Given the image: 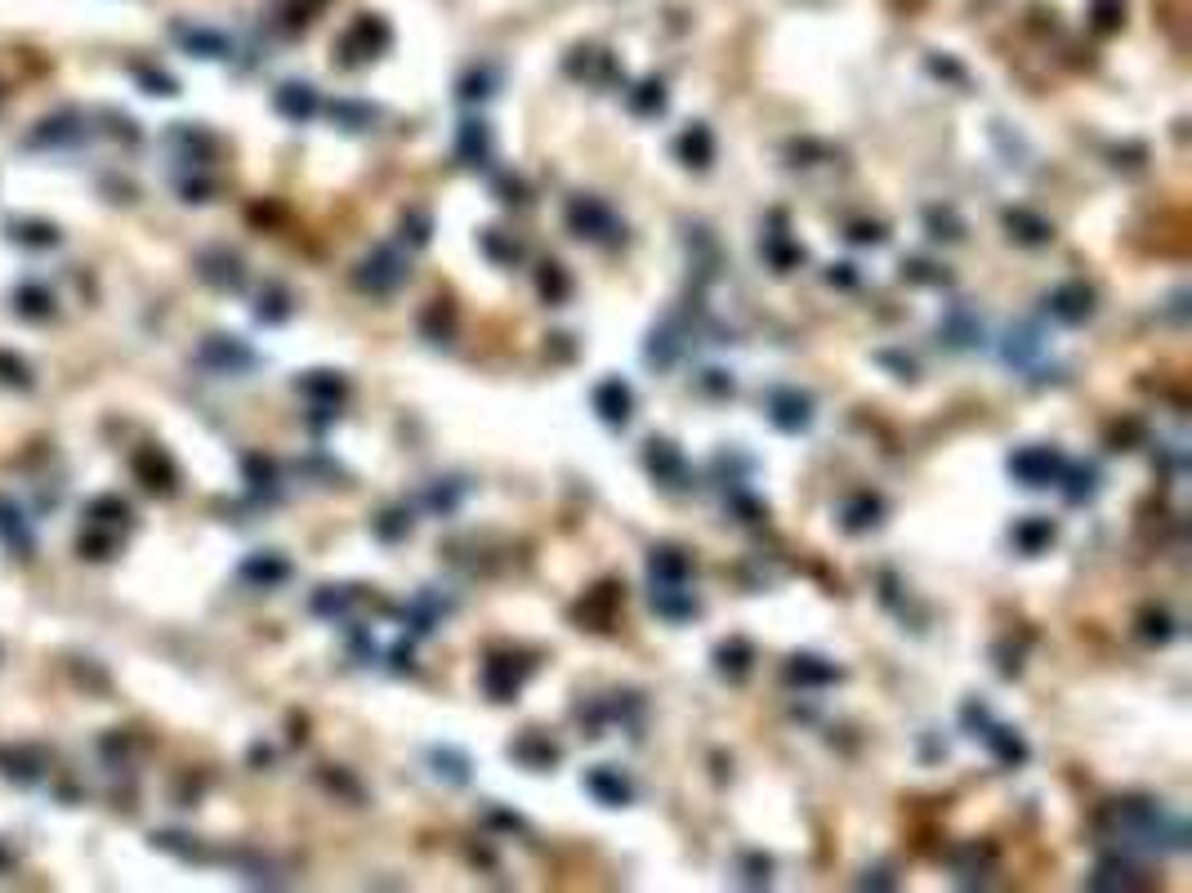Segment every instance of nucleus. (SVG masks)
I'll return each instance as SVG.
<instances>
[{
  "mask_svg": "<svg viewBox=\"0 0 1192 893\" xmlns=\"http://www.w3.org/2000/svg\"><path fill=\"white\" fill-rule=\"evenodd\" d=\"M295 90H300V94H286L282 108L291 112V117H309V112H313V90H309V85H295Z\"/></svg>",
  "mask_w": 1192,
  "mask_h": 893,
  "instance_id": "nucleus-30",
  "label": "nucleus"
},
{
  "mask_svg": "<svg viewBox=\"0 0 1192 893\" xmlns=\"http://www.w3.org/2000/svg\"><path fill=\"white\" fill-rule=\"evenodd\" d=\"M567 224H572L576 237H590V242H621V237H626V228L617 224V215H612L599 197L567 201Z\"/></svg>",
  "mask_w": 1192,
  "mask_h": 893,
  "instance_id": "nucleus-1",
  "label": "nucleus"
},
{
  "mask_svg": "<svg viewBox=\"0 0 1192 893\" xmlns=\"http://www.w3.org/2000/svg\"><path fill=\"white\" fill-rule=\"evenodd\" d=\"M523 675H527V661L514 666V657H492L483 666V688L492 693V702H509L523 688Z\"/></svg>",
  "mask_w": 1192,
  "mask_h": 893,
  "instance_id": "nucleus-8",
  "label": "nucleus"
},
{
  "mask_svg": "<svg viewBox=\"0 0 1192 893\" xmlns=\"http://www.w3.org/2000/svg\"><path fill=\"white\" fill-rule=\"evenodd\" d=\"M1143 635L1166 643V639H1170V617H1161V612H1157V617H1148V630H1143Z\"/></svg>",
  "mask_w": 1192,
  "mask_h": 893,
  "instance_id": "nucleus-35",
  "label": "nucleus"
},
{
  "mask_svg": "<svg viewBox=\"0 0 1192 893\" xmlns=\"http://www.w3.org/2000/svg\"><path fill=\"white\" fill-rule=\"evenodd\" d=\"M478 242H483V251L492 255L496 264H514V259H518V242H514V246L501 242V233H496V228H487V233L478 237Z\"/></svg>",
  "mask_w": 1192,
  "mask_h": 893,
  "instance_id": "nucleus-27",
  "label": "nucleus"
},
{
  "mask_svg": "<svg viewBox=\"0 0 1192 893\" xmlns=\"http://www.w3.org/2000/svg\"><path fill=\"white\" fill-rule=\"evenodd\" d=\"M1050 541H1054V523H1050V518H1036L1032 514V518H1023V523L1014 527V545L1023 554H1041Z\"/></svg>",
  "mask_w": 1192,
  "mask_h": 893,
  "instance_id": "nucleus-18",
  "label": "nucleus"
},
{
  "mask_svg": "<svg viewBox=\"0 0 1192 893\" xmlns=\"http://www.w3.org/2000/svg\"><path fill=\"white\" fill-rule=\"evenodd\" d=\"M630 108L639 112V117H657V112H666V85H661V81H643L639 90L630 94Z\"/></svg>",
  "mask_w": 1192,
  "mask_h": 893,
  "instance_id": "nucleus-22",
  "label": "nucleus"
},
{
  "mask_svg": "<svg viewBox=\"0 0 1192 893\" xmlns=\"http://www.w3.org/2000/svg\"><path fill=\"white\" fill-rule=\"evenodd\" d=\"M487 94H492L487 90V76H469L465 90H460V99H487Z\"/></svg>",
  "mask_w": 1192,
  "mask_h": 893,
  "instance_id": "nucleus-34",
  "label": "nucleus"
},
{
  "mask_svg": "<svg viewBox=\"0 0 1192 893\" xmlns=\"http://www.w3.org/2000/svg\"><path fill=\"white\" fill-rule=\"evenodd\" d=\"M1094 14H1099V27H1112L1121 18V0H1094Z\"/></svg>",
  "mask_w": 1192,
  "mask_h": 893,
  "instance_id": "nucleus-33",
  "label": "nucleus"
},
{
  "mask_svg": "<svg viewBox=\"0 0 1192 893\" xmlns=\"http://www.w3.org/2000/svg\"><path fill=\"white\" fill-rule=\"evenodd\" d=\"M1045 349L1041 331L1036 326H1018V331H1009V344H1005V362H1014V367H1027V362L1036 358V353Z\"/></svg>",
  "mask_w": 1192,
  "mask_h": 893,
  "instance_id": "nucleus-19",
  "label": "nucleus"
},
{
  "mask_svg": "<svg viewBox=\"0 0 1192 893\" xmlns=\"http://www.w3.org/2000/svg\"><path fill=\"white\" fill-rule=\"evenodd\" d=\"M1130 876H1134V871L1126 867V862H1103V867L1094 871L1090 885H1094V889H1130V885H1134Z\"/></svg>",
  "mask_w": 1192,
  "mask_h": 893,
  "instance_id": "nucleus-25",
  "label": "nucleus"
},
{
  "mask_svg": "<svg viewBox=\"0 0 1192 893\" xmlns=\"http://www.w3.org/2000/svg\"><path fill=\"white\" fill-rule=\"evenodd\" d=\"M965 724H974V728H978L974 737H983V746H987V751H992L1001 764H1009V768H1014V764H1023V760H1027V746H1023V737H1018L1014 728L996 724V719L987 715L983 706H965Z\"/></svg>",
  "mask_w": 1192,
  "mask_h": 893,
  "instance_id": "nucleus-2",
  "label": "nucleus"
},
{
  "mask_svg": "<svg viewBox=\"0 0 1192 893\" xmlns=\"http://www.w3.org/2000/svg\"><path fill=\"white\" fill-rule=\"evenodd\" d=\"M514 755L523 760L527 768H550L554 760H559V746H550V742H541L536 733H527L523 742H514Z\"/></svg>",
  "mask_w": 1192,
  "mask_h": 893,
  "instance_id": "nucleus-21",
  "label": "nucleus"
},
{
  "mask_svg": "<svg viewBox=\"0 0 1192 893\" xmlns=\"http://www.w3.org/2000/svg\"><path fill=\"white\" fill-rule=\"evenodd\" d=\"M643 456H648V469L657 474V483H666V487H684L688 465H684V456L675 451V443H666V438H652Z\"/></svg>",
  "mask_w": 1192,
  "mask_h": 893,
  "instance_id": "nucleus-9",
  "label": "nucleus"
},
{
  "mask_svg": "<svg viewBox=\"0 0 1192 893\" xmlns=\"http://www.w3.org/2000/svg\"><path fill=\"white\" fill-rule=\"evenodd\" d=\"M768 420L782 434H804L813 425V398L800 389H773L768 393Z\"/></svg>",
  "mask_w": 1192,
  "mask_h": 893,
  "instance_id": "nucleus-4",
  "label": "nucleus"
},
{
  "mask_svg": "<svg viewBox=\"0 0 1192 893\" xmlns=\"http://www.w3.org/2000/svg\"><path fill=\"white\" fill-rule=\"evenodd\" d=\"M585 791H590L599 804H630V795H634L626 777H621L617 768H608V764L594 768V773H585Z\"/></svg>",
  "mask_w": 1192,
  "mask_h": 893,
  "instance_id": "nucleus-10",
  "label": "nucleus"
},
{
  "mask_svg": "<svg viewBox=\"0 0 1192 893\" xmlns=\"http://www.w3.org/2000/svg\"><path fill=\"white\" fill-rule=\"evenodd\" d=\"M407 259H402L398 251H389V246H380L376 255L362 264V273H358V282L367 286L371 295H389V291H398L402 282H407Z\"/></svg>",
  "mask_w": 1192,
  "mask_h": 893,
  "instance_id": "nucleus-5",
  "label": "nucleus"
},
{
  "mask_svg": "<svg viewBox=\"0 0 1192 893\" xmlns=\"http://www.w3.org/2000/svg\"><path fill=\"white\" fill-rule=\"evenodd\" d=\"M1045 313H1050L1054 322H1067V326H1081L1085 318L1094 313V291L1085 282H1063L1059 291L1045 295Z\"/></svg>",
  "mask_w": 1192,
  "mask_h": 893,
  "instance_id": "nucleus-6",
  "label": "nucleus"
},
{
  "mask_svg": "<svg viewBox=\"0 0 1192 893\" xmlns=\"http://www.w3.org/2000/svg\"><path fill=\"white\" fill-rule=\"evenodd\" d=\"M679 349L684 344L670 335V326H661V331H652V344H648V362H657V367H670V362L679 358Z\"/></svg>",
  "mask_w": 1192,
  "mask_h": 893,
  "instance_id": "nucleus-23",
  "label": "nucleus"
},
{
  "mask_svg": "<svg viewBox=\"0 0 1192 893\" xmlns=\"http://www.w3.org/2000/svg\"><path fill=\"white\" fill-rule=\"evenodd\" d=\"M1005 228H1009V237H1014V242H1023V246H1045L1054 237V228L1045 224L1041 215H1032V210H1009Z\"/></svg>",
  "mask_w": 1192,
  "mask_h": 893,
  "instance_id": "nucleus-12",
  "label": "nucleus"
},
{
  "mask_svg": "<svg viewBox=\"0 0 1192 893\" xmlns=\"http://www.w3.org/2000/svg\"><path fill=\"white\" fill-rule=\"evenodd\" d=\"M456 152L465 166H487V157H492V134H487L483 121H465V126H460Z\"/></svg>",
  "mask_w": 1192,
  "mask_h": 893,
  "instance_id": "nucleus-13",
  "label": "nucleus"
},
{
  "mask_svg": "<svg viewBox=\"0 0 1192 893\" xmlns=\"http://www.w3.org/2000/svg\"><path fill=\"white\" fill-rule=\"evenodd\" d=\"M715 661H719V675H728V679H746V670H751V643H746V639L724 643V648L715 652Z\"/></svg>",
  "mask_w": 1192,
  "mask_h": 893,
  "instance_id": "nucleus-20",
  "label": "nucleus"
},
{
  "mask_svg": "<svg viewBox=\"0 0 1192 893\" xmlns=\"http://www.w3.org/2000/svg\"><path fill=\"white\" fill-rule=\"evenodd\" d=\"M402 228H411V246H425L429 242V219L425 215H407Z\"/></svg>",
  "mask_w": 1192,
  "mask_h": 893,
  "instance_id": "nucleus-31",
  "label": "nucleus"
},
{
  "mask_svg": "<svg viewBox=\"0 0 1192 893\" xmlns=\"http://www.w3.org/2000/svg\"><path fill=\"white\" fill-rule=\"evenodd\" d=\"M536 282H541V295L550 304L567 300V291H572V282H567V273H563L559 264H541V277H536Z\"/></svg>",
  "mask_w": 1192,
  "mask_h": 893,
  "instance_id": "nucleus-24",
  "label": "nucleus"
},
{
  "mask_svg": "<svg viewBox=\"0 0 1192 893\" xmlns=\"http://www.w3.org/2000/svg\"><path fill=\"white\" fill-rule=\"evenodd\" d=\"M880 514H884V505H880V496H853L849 505L840 510V518H844V532H867V527H876L880 523Z\"/></svg>",
  "mask_w": 1192,
  "mask_h": 893,
  "instance_id": "nucleus-15",
  "label": "nucleus"
},
{
  "mask_svg": "<svg viewBox=\"0 0 1192 893\" xmlns=\"http://www.w3.org/2000/svg\"><path fill=\"white\" fill-rule=\"evenodd\" d=\"M594 411H599L608 425H617V429H626L630 425V416H634V393H630V384H621V380H603L599 389H594Z\"/></svg>",
  "mask_w": 1192,
  "mask_h": 893,
  "instance_id": "nucleus-7",
  "label": "nucleus"
},
{
  "mask_svg": "<svg viewBox=\"0 0 1192 893\" xmlns=\"http://www.w3.org/2000/svg\"><path fill=\"white\" fill-rule=\"evenodd\" d=\"M648 572L652 585H688V559L679 550H652Z\"/></svg>",
  "mask_w": 1192,
  "mask_h": 893,
  "instance_id": "nucleus-14",
  "label": "nucleus"
},
{
  "mask_svg": "<svg viewBox=\"0 0 1192 893\" xmlns=\"http://www.w3.org/2000/svg\"><path fill=\"white\" fill-rule=\"evenodd\" d=\"M849 242H862V246L871 242V246H880V242H884V228H880V224H858V228L849 233Z\"/></svg>",
  "mask_w": 1192,
  "mask_h": 893,
  "instance_id": "nucleus-32",
  "label": "nucleus"
},
{
  "mask_svg": "<svg viewBox=\"0 0 1192 893\" xmlns=\"http://www.w3.org/2000/svg\"><path fill=\"white\" fill-rule=\"evenodd\" d=\"M434 764H438V773H447L451 782H469V773H465V755H456V751H434Z\"/></svg>",
  "mask_w": 1192,
  "mask_h": 893,
  "instance_id": "nucleus-29",
  "label": "nucleus"
},
{
  "mask_svg": "<svg viewBox=\"0 0 1192 893\" xmlns=\"http://www.w3.org/2000/svg\"><path fill=\"white\" fill-rule=\"evenodd\" d=\"M376 532L384 536V541H402V536L411 532V514H407V510H389V514H384L380 523H376Z\"/></svg>",
  "mask_w": 1192,
  "mask_h": 893,
  "instance_id": "nucleus-26",
  "label": "nucleus"
},
{
  "mask_svg": "<svg viewBox=\"0 0 1192 893\" xmlns=\"http://www.w3.org/2000/svg\"><path fill=\"white\" fill-rule=\"evenodd\" d=\"M786 675L795 679V684H835L840 679V670L831 666V661H822V657H791V666H786Z\"/></svg>",
  "mask_w": 1192,
  "mask_h": 893,
  "instance_id": "nucleus-17",
  "label": "nucleus"
},
{
  "mask_svg": "<svg viewBox=\"0 0 1192 893\" xmlns=\"http://www.w3.org/2000/svg\"><path fill=\"white\" fill-rule=\"evenodd\" d=\"M1063 465H1067V460L1054 447H1023V451H1014V456H1009V474H1014L1023 487L1063 483Z\"/></svg>",
  "mask_w": 1192,
  "mask_h": 893,
  "instance_id": "nucleus-3",
  "label": "nucleus"
},
{
  "mask_svg": "<svg viewBox=\"0 0 1192 893\" xmlns=\"http://www.w3.org/2000/svg\"><path fill=\"white\" fill-rule=\"evenodd\" d=\"M942 340H947L951 349H974V344L983 340V326H978V318L965 304H956V309L942 318Z\"/></svg>",
  "mask_w": 1192,
  "mask_h": 893,
  "instance_id": "nucleus-11",
  "label": "nucleus"
},
{
  "mask_svg": "<svg viewBox=\"0 0 1192 893\" xmlns=\"http://www.w3.org/2000/svg\"><path fill=\"white\" fill-rule=\"evenodd\" d=\"M679 157H684L688 166L706 170L710 157H715V139H710V130L706 126H688L684 134H679Z\"/></svg>",
  "mask_w": 1192,
  "mask_h": 893,
  "instance_id": "nucleus-16",
  "label": "nucleus"
},
{
  "mask_svg": "<svg viewBox=\"0 0 1192 893\" xmlns=\"http://www.w3.org/2000/svg\"><path fill=\"white\" fill-rule=\"evenodd\" d=\"M925 219H929V228H934V237H947V242H956V237H960V219L951 215V210H938L934 206Z\"/></svg>",
  "mask_w": 1192,
  "mask_h": 893,
  "instance_id": "nucleus-28",
  "label": "nucleus"
}]
</instances>
